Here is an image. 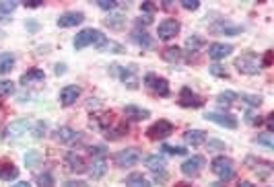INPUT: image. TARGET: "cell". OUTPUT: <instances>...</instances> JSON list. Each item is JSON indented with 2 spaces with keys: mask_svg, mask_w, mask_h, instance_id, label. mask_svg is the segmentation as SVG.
<instances>
[{
  "mask_svg": "<svg viewBox=\"0 0 274 187\" xmlns=\"http://www.w3.org/2000/svg\"><path fill=\"white\" fill-rule=\"evenodd\" d=\"M89 45H97L99 50H113L115 54L124 52V48H122L120 43L109 41V39L101 33V31H97V29H93V27L83 29L81 33L74 37V48H76V50H85V48H89Z\"/></svg>",
  "mask_w": 274,
  "mask_h": 187,
  "instance_id": "cell-1",
  "label": "cell"
},
{
  "mask_svg": "<svg viewBox=\"0 0 274 187\" xmlns=\"http://www.w3.org/2000/svg\"><path fill=\"white\" fill-rule=\"evenodd\" d=\"M235 68L239 72H243V74H258L262 64H260V58L254 52H248V54H241L235 60Z\"/></svg>",
  "mask_w": 274,
  "mask_h": 187,
  "instance_id": "cell-2",
  "label": "cell"
},
{
  "mask_svg": "<svg viewBox=\"0 0 274 187\" xmlns=\"http://www.w3.org/2000/svg\"><path fill=\"white\" fill-rule=\"evenodd\" d=\"M210 169H212V173H215L217 177H221L223 181H229L233 177V173H235V165H233V161L229 157H217L215 161H212Z\"/></svg>",
  "mask_w": 274,
  "mask_h": 187,
  "instance_id": "cell-3",
  "label": "cell"
},
{
  "mask_svg": "<svg viewBox=\"0 0 274 187\" xmlns=\"http://www.w3.org/2000/svg\"><path fill=\"white\" fill-rule=\"evenodd\" d=\"M115 165L122 167V169H128V167H134L138 161H140V152L138 148H126V150H120L115 157H113Z\"/></svg>",
  "mask_w": 274,
  "mask_h": 187,
  "instance_id": "cell-4",
  "label": "cell"
},
{
  "mask_svg": "<svg viewBox=\"0 0 274 187\" xmlns=\"http://www.w3.org/2000/svg\"><path fill=\"white\" fill-rule=\"evenodd\" d=\"M169 134H173V123L167 121V119L155 121L153 126L146 130V136H148L150 140H163V138H167Z\"/></svg>",
  "mask_w": 274,
  "mask_h": 187,
  "instance_id": "cell-5",
  "label": "cell"
},
{
  "mask_svg": "<svg viewBox=\"0 0 274 187\" xmlns=\"http://www.w3.org/2000/svg\"><path fill=\"white\" fill-rule=\"evenodd\" d=\"M179 21H175V19H165V21H161L159 23V27H157V35H159V39H173L177 33H179Z\"/></svg>",
  "mask_w": 274,
  "mask_h": 187,
  "instance_id": "cell-6",
  "label": "cell"
},
{
  "mask_svg": "<svg viewBox=\"0 0 274 187\" xmlns=\"http://www.w3.org/2000/svg\"><path fill=\"white\" fill-rule=\"evenodd\" d=\"M144 84H146L150 90H153V92L161 95V97H167V95H169V84H167V80H165L163 76L146 74V76H144Z\"/></svg>",
  "mask_w": 274,
  "mask_h": 187,
  "instance_id": "cell-7",
  "label": "cell"
},
{
  "mask_svg": "<svg viewBox=\"0 0 274 187\" xmlns=\"http://www.w3.org/2000/svg\"><path fill=\"white\" fill-rule=\"evenodd\" d=\"M206 119L212 121V123H219V126H223V128H229V130H235V128H237V119H235L231 113L210 111V113H206Z\"/></svg>",
  "mask_w": 274,
  "mask_h": 187,
  "instance_id": "cell-8",
  "label": "cell"
},
{
  "mask_svg": "<svg viewBox=\"0 0 274 187\" xmlns=\"http://www.w3.org/2000/svg\"><path fill=\"white\" fill-rule=\"evenodd\" d=\"M204 101L200 95H196V92L190 88V86H184L179 90V105L181 107H200Z\"/></svg>",
  "mask_w": 274,
  "mask_h": 187,
  "instance_id": "cell-9",
  "label": "cell"
},
{
  "mask_svg": "<svg viewBox=\"0 0 274 187\" xmlns=\"http://www.w3.org/2000/svg\"><path fill=\"white\" fill-rule=\"evenodd\" d=\"M204 159L202 157H192V159H188L184 165H181V173H184L186 177H196L202 169H204Z\"/></svg>",
  "mask_w": 274,
  "mask_h": 187,
  "instance_id": "cell-10",
  "label": "cell"
},
{
  "mask_svg": "<svg viewBox=\"0 0 274 187\" xmlns=\"http://www.w3.org/2000/svg\"><path fill=\"white\" fill-rule=\"evenodd\" d=\"M85 21V15L81 11H68L64 15H60L58 19V27H76Z\"/></svg>",
  "mask_w": 274,
  "mask_h": 187,
  "instance_id": "cell-11",
  "label": "cell"
},
{
  "mask_svg": "<svg viewBox=\"0 0 274 187\" xmlns=\"http://www.w3.org/2000/svg\"><path fill=\"white\" fill-rule=\"evenodd\" d=\"M79 97H81V88L76 84H68V86H64L62 90H60V103L66 105V107L72 105Z\"/></svg>",
  "mask_w": 274,
  "mask_h": 187,
  "instance_id": "cell-12",
  "label": "cell"
},
{
  "mask_svg": "<svg viewBox=\"0 0 274 187\" xmlns=\"http://www.w3.org/2000/svg\"><path fill=\"white\" fill-rule=\"evenodd\" d=\"M231 52H233L231 43H210L208 45V58H212V60H225Z\"/></svg>",
  "mask_w": 274,
  "mask_h": 187,
  "instance_id": "cell-13",
  "label": "cell"
},
{
  "mask_svg": "<svg viewBox=\"0 0 274 187\" xmlns=\"http://www.w3.org/2000/svg\"><path fill=\"white\" fill-rule=\"evenodd\" d=\"M64 163H66V167H68L70 171H74V173L87 171V165H85L83 157H81V154H76V152H68L66 157H64Z\"/></svg>",
  "mask_w": 274,
  "mask_h": 187,
  "instance_id": "cell-14",
  "label": "cell"
},
{
  "mask_svg": "<svg viewBox=\"0 0 274 187\" xmlns=\"http://www.w3.org/2000/svg\"><path fill=\"white\" fill-rule=\"evenodd\" d=\"M54 138H56V142H60V144H68V142L76 140V138H79V134H76L72 128L62 126V128H58V130L54 132Z\"/></svg>",
  "mask_w": 274,
  "mask_h": 187,
  "instance_id": "cell-15",
  "label": "cell"
},
{
  "mask_svg": "<svg viewBox=\"0 0 274 187\" xmlns=\"http://www.w3.org/2000/svg\"><path fill=\"white\" fill-rule=\"evenodd\" d=\"M144 165L153 171V173H165V159L163 157H159V154H150V157H146V161H144Z\"/></svg>",
  "mask_w": 274,
  "mask_h": 187,
  "instance_id": "cell-16",
  "label": "cell"
},
{
  "mask_svg": "<svg viewBox=\"0 0 274 187\" xmlns=\"http://www.w3.org/2000/svg\"><path fill=\"white\" fill-rule=\"evenodd\" d=\"M120 78H122V82H126L130 88H136L138 86V78H136V68L134 66L120 68Z\"/></svg>",
  "mask_w": 274,
  "mask_h": 187,
  "instance_id": "cell-17",
  "label": "cell"
},
{
  "mask_svg": "<svg viewBox=\"0 0 274 187\" xmlns=\"http://www.w3.org/2000/svg\"><path fill=\"white\" fill-rule=\"evenodd\" d=\"M46 78V74H44V70H40V68H31V70H27L23 76H21V84H33V82H42Z\"/></svg>",
  "mask_w": 274,
  "mask_h": 187,
  "instance_id": "cell-18",
  "label": "cell"
},
{
  "mask_svg": "<svg viewBox=\"0 0 274 187\" xmlns=\"http://www.w3.org/2000/svg\"><path fill=\"white\" fill-rule=\"evenodd\" d=\"M105 171H107V163H105V159H103V157H99V159H93V163H91L89 175L93 177V179H99V177H103V175H105Z\"/></svg>",
  "mask_w": 274,
  "mask_h": 187,
  "instance_id": "cell-19",
  "label": "cell"
},
{
  "mask_svg": "<svg viewBox=\"0 0 274 187\" xmlns=\"http://www.w3.org/2000/svg\"><path fill=\"white\" fill-rule=\"evenodd\" d=\"M19 175V169L9 163V161H0V179H5V181H11V179H17Z\"/></svg>",
  "mask_w": 274,
  "mask_h": 187,
  "instance_id": "cell-20",
  "label": "cell"
},
{
  "mask_svg": "<svg viewBox=\"0 0 274 187\" xmlns=\"http://www.w3.org/2000/svg\"><path fill=\"white\" fill-rule=\"evenodd\" d=\"M126 187H153V183H150L142 173H132L126 177Z\"/></svg>",
  "mask_w": 274,
  "mask_h": 187,
  "instance_id": "cell-21",
  "label": "cell"
},
{
  "mask_svg": "<svg viewBox=\"0 0 274 187\" xmlns=\"http://www.w3.org/2000/svg\"><path fill=\"white\" fill-rule=\"evenodd\" d=\"M124 115L130 117V119H134V121H140V119H146L150 115V111L148 109H142V107H136V105H128L124 109Z\"/></svg>",
  "mask_w": 274,
  "mask_h": 187,
  "instance_id": "cell-22",
  "label": "cell"
},
{
  "mask_svg": "<svg viewBox=\"0 0 274 187\" xmlns=\"http://www.w3.org/2000/svg\"><path fill=\"white\" fill-rule=\"evenodd\" d=\"M184 138H186V142L192 144V146H200V144L206 142V134H204L202 130H190V132L184 134Z\"/></svg>",
  "mask_w": 274,
  "mask_h": 187,
  "instance_id": "cell-23",
  "label": "cell"
},
{
  "mask_svg": "<svg viewBox=\"0 0 274 187\" xmlns=\"http://www.w3.org/2000/svg\"><path fill=\"white\" fill-rule=\"evenodd\" d=\"M29 128H31V121H27V119H19V121L11 123L9 134H11V136H21V134H25Z\"/></svg>",
  "mask_w": 274,
  "mask_h": 187,
  "instance_id": "cell-24",
  "label": "cell"
},
{
  "mask_svg": "<svg viewBox=\"0 0 274 187\" xmlns=\"http://www.w3.org/2000/svg\"><path fill=\"white\" fill-rule=\"evenodd\" d=\"M15 66V56L13 54H0V74H9Z\"/></svg>",
  "mask_w": 274,
  "mask_h": 187,
  "instance_id": "cell-25",
  "label": "cell"
},
{
  "mask_svg": "<svg viewBox=\"0 0 274 187\" xmlns=\"http://www.w3.org/2000/svg\"><path fill=\"white\" fill-rule=\"evenodd\" d=\"M132 41L138 43L140 48H150V45H153V39H150L144 31H142V33H140V31H134V33H132Z\"/></svg>",
  "mask_w": 274,
  "mask_h": 187,
  "instance_id": "cell-26",
  "label": "cell"
},
{
  "mask_svg": "<svg viewBox=\"0 0 274 187\" xmlns=\"http://www.w3.org/2000/svg\"><path fill=\"white\" fill-rule=\"evenodd\" d=\"M163 60H167V62H171V64H175V62L181 60V50H179V48H167V50L163 52Z\"/></svg>",
  "mask_w": 274,
  "mask_h": 187,
  "instance_id": "cell-27",
  "label": "cell"
},
{
  "mask_svg": "<svg viewBox=\"0 0 274 187\" xmlns=\"http://www.w3.org/2000/svg\"><path fill=\"white\" fill-rule=\"evenodd\" d=\"M202 45H204V39H202L200 35H192V37L186 41V48H188L190 52H198Z\"/></svg>",
  "mask_w": 274,
  "mask_h": 187,
  "instance_id": "cell-28",
  "label": "cell"
},
{
  "mask_svg": "<svg viewBox=\"0 0 274 187\" xmlns=\"http://www.w3.org/2000/svg\"><path fill=\"white\" fill-rule=\"evenodd\" d=\"M42 159H44V157H42V152H40V150H31V152H29L27 157H25V163H27V167H35Z\"/></svg>",
  "mask_w": 274,
  "mask_h": 187,
  "instance_id": "cell-29",
  "label": "cell"
},
{
  "mask_svg": "<svg viewBox=\"0 0 274 187\" xmlns=\"http://www.w3.org/2000/svg\"><path fill=\"white\" fill-rule=\"evenodd\" d=\"M15 92V84L11 80H0V97H9Z\"/></svg>",
  "mask_w": 274,
  "mask_h": 187,
  "instance_id": "cell-30",
  "label": "cell"
},
{
  "mask_svg": "<svg viewBox=\"0 0 274 187\" xmlns=\"http://www.w3.org/2000/svg\"><path fill=\"white\" fill-rule=\"evenodd\" d=\"M235 99H239V95L237 92H231V90H225L219 95V103H223V105H231Z\"/></svg>",
  "mask_w": 274,
  "mask_h": 187,
  "instance_id": "cell-31",
  "label": "cell"
},
{
  "mask_svg": "<svg viewBox=\"0 0 274 187\" xmlns=\"http://www.w3.org/2000/svg\"><path fill=\"white\" fill-rule=\"evenodd\" d=\"M105 25L111 27V29H120L122 25H124V17H122V15H113L109 19H105Z\"/></svg>",
  "mask_w": 274,
  "mask_h": 187,
  "instance_id": "cell-32",
  "label": "cell"
},
{
  "mask_svg": "<svg viewBox=\"0 0 274 187\" xmlns=\"http://www.w3.org/2000/svg\"><path fill=\"white\" fill-rule=\"evenodd\" d=\"M46 123L44 121H35V123H31V134L35 136V138H42L44 134H46Z\"/></svg>",
  "mask_w": 274,
  "mask_h": 187,
  "instance_id": "cell-33",
  "label": "cell"
},
{
  "mask_svg": "<svg viewBox=\"0 0 274 187\" xmlns=\"http://www.w3.org/2000/svg\"><path fill=\"white\" fill-rule=\"evenodd\" d=\"M37 185L40 187H54V177L50 173H44L37 177Z\"/></svg>",
  "mask_w": 274,
  "mask_h": 187,
  "instance_id": "cell-34",
  "label": "cell"
},
{
  "mask_svg": "<svg viewBox=\"0 0 274 187\" xmlns=\"http://www.w3.org/2000/svg\"><path fill=\"white\" fill-rule=\"evenodd\" d=\"M256 142H258V144H264V146H266V148H270V150L274 148V142H272V134H270V132H268V134L258 136V138H256Z\"/></svg>",
  "mask_w": 274,
  "mask_h": 187,
  "instance_id": "cell-35",
  "label": "cell"
},
{
  "mask_svg": "<svg viewBox=\"0 0 274 187\" xmlns=\"http://www.w3.org/2000/svg\"><path fill=\"white\" fill-rule=\"evenodd\" d=\"M15 9H17V3H7V0H3V3H0V13L7 15V17H9Z\"/></svg>",
  "mask_w": 274,
  "mask_h": 187,
  "instance_id": "cell-36",
  "label": "cell"
},
{
  "mask_svg": "<svg viewBox=\"0 0 274 187\" xmlns=\"http://www.w3.org/2000/svg\"><path fill=\"white\" fill-rule=\"evenodd\" d=\"M215 31H223V33H225V31H229L231 35H237L239 31H241V27H231V25H225V23H221V25H217V27H215Z\"/></svg>",
  "mask_w": 274,
  "mask_h": 187,
  "instance_id": "cell-37",
  "label": "cell"
},
{
  "mask_svg": "<svg viewBox=\"0 0 274 187\" xmlns=\"http://www.w3.org/2000/svg\"><path fill=\"white\" fill-rule=\"evenodd\" d=\"M241 99L254 107H260V103H262V97H258V95H241Z\"/></svg>",
  "mask_w": 274,
  "mask_h": 187,
  "instance_id": "cell-38",
  "label": "cell"
},
{
  "mask_svg": "<svg viewBox=\"0 0 274 187\" xmlns=\"http://www.w3.org/2000/svg\"><path fill=\"white\" fill-rule=\"evenodd\" d=\"M97 5H99V9H103V11H113V9L118 7L115 0H97Z\"/></svg>",
  "mask_w": 274,
  "mask_h": 187,
  "instance_id": "cell-39",
  "label": "cell"
},
{
  "mask_svg": "<svg viewBox=\"0 0 274 187\" xmlns=\"http://www.w3.org/2000/svg\"><path fill=\"white\" fill-rule=\"evenodd\" d=\"M163 150L167 152V154H177V157H181V154H186V148H181V146H163Z\"/></svg>",
  "mask_w": 274,
  "mask_h": 187,
  "instance_id": "cell-40",
  "label": "cell"
},
{
  "mask_svg": "<svg viewBox=\"0 0 274 187\" xmlns=\"http://www.w3.org/2000/svg\"><path fill=\"white\" fill-rule=\"evenodd\" d=\"M181 7L186 11H196L200 7V0H181Z\"/></svg>",
  "mask_w": 274,
  "mask_h": 187,
  "instance_id": "cell-41",
  "label": "cell"
},
{
  "mask_svg": "<svg viewBox=\"0 0 274 187\" xmlns=\"http://www.w3.org/2000/svg\"><path fill=\"white\" fill-rule=\"evenodd\" d=\"M262 66H270L272 64V52H266V56H264V60L260 62Z\"/></svg>",
  "mask_w": 274,
  "mask_h": 187,
  "instance_id": "cell-42",
  "label": "cell"
},
{
  "mask_svg": "<svg viewBox=\"0 0 274 187\" xmlns=\"http://www.w3.org/2000/svg\"><path fill=\"white\" fill-rule=\"evenodd\" d=\"M157 7L153 5V3H142V11H146V13H153Z\"/></svg>",
  "mask_w": 274,
  "mask_h": 187,
  "instance_id": "cell-43",
  "label": "cell"
},
{
  "mask_svg": "<svg viewBox=\"0 0 274 187\" xmlns=\"http://www.w3.org/2000/svg\"><path fill=\"white\" fill-rule=\"evenodd\" d=\"M64 187H87L85 183H81V181H66L64 183Z\"/></svg>",
  "mask_w": 274,
  "mask_h": 187,
  "instance_id": "cell-44",
  "label": "cell"
},
{
  "mask_svg": "<svg viewBox=\"0 0 274 187\" xmlns=\"http://www.w3.org/2000/svg\"><path fill=\"white\" fill-rule=\"evenodd\" d=\"M210 72H212V74H217V76H225V72L221 70V66H210Z\"/></svg>",
  "mask_w": 274,
  "mask_h": 187,
  "instance_id": "cell-45",
  "label": "cell"
},
{
  "mask_svg": "<svg viewBox=\"0 0 274 187\" xmlns=\"http://www.w3.org/2000/svg\"><path fill=\"white\" fill-rule=\"evenodd\" d=\"M11 187H31V183H27V181H21V183H13Z\"/></svg>",
  "mask_w": 274,
  "mask_h": 187,
  "instance_id": "cell-46",
  "label": "cell"
},
{
  "mask_svg": "<svg viewBox=\"0 0 274 187\" xmlns=\"http://www.w3.org/2000/svg\"><path fill=\"white\" fill-rule=\"evenodd\" d=\"M27 7H31V9H35V7H42V3H40V0H33V3H25Z\"/></svg>",
  "mask_w": 274,
  "mask_h": 187,
  "instance_id": "cell-47",
  "label": "cell"
},
{
  "mask_svg": "<svg viewBox=\"0 0 274 187\" xmlns=\"http://www.w3.org/2000/svg\"><path fill=\"white\" fill-rule=\"evenodd\" d=\"M64 70H66L64 64H58V66H56V74H64Z\"/></svg>",
  "mask_w": 274,
  "mask_h": 187,
  "instance_id": "cell-48",
  "label": "cell"
},
{
  "mask_svg": "<svg viewBox=\"0 0 274 187\" xmlns=\"http://www.w3.org/2000/svg\"><path fill=\"white\" fill-rule=\"evenodd\" d=\"M237 187H254V183H250V181H241V183H237Z\"/></svg>",
  "mask_w": 274,
  "mask_h": 187,
  "instance_id": "cell-49",
  "label": "cell"
},
{
  "mask_svg": "<svg viewBox=\"0 0 274 187\" xmlns=\"http://www.w3.org/2000/svg\"><path fill=\"white\" fill-rule=\"evenodd\" d=\"M0 21H7V15H3V13H0Z\"/></svg>",
  "mask_w": 274,
  "mask_h": 187,
  "instance_id": "cell-50",
  "label": "cell"
},
{
  "mask_svg": "<svg viewBox=\"0 0 274 187\" xmlns=\"http://www.w3.org/2000/svg\"><path fill=\"white\" fill-rule=\"evenodd\" d=\"M210 187H225V185H223V183H221V185H210Z\"/></svg>",
  "mask_w": 274,
  "mask_h": 187,
  "instance_id": "cell-51",
  "label": "cell"
},
{
  "mask_svg": "<svg viewBox=\"0 0 274 187\" xmlns=\"http://www.w3.org/2000/svg\"><path fill=\"white\" fill-rule=\"evenodd\" d=\"M3 35H5V33H3V31H0V37H3Z\"/></svg>",
  "mask_w": 274,
  "mask_h": 187,
  "instance_id": "cell-52",
  "label": "cell"
}]
</instances>
